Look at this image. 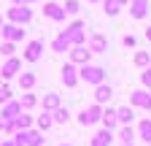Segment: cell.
I'll return each instance as SVG.
<instances>
[{
    "mask_svg": "<svg viewBox=\"0 0 151 146\" xmlns=\"http://www.w3.org/2000/svg\"><path fill=\"white\" fill-rule=\"evenodd\" d=\"M62 103H60V95H54V92H49V95H43V111H57Z\"/></svg>",
    "mask_w": 151,
    "mask_h": 146,
    "instance_id": "obj_24",
    "label": "cell"
},
{
    "mask_svg": "<svg viewBox=\"0 0 151 146\" xmlns=\"http://www.w3.org/2000/svg\"><path fill=\"white\" fill-rule=\"evenodd\" d=\"M116 116H119V124H132L135 111H132V106H122V108H116Z\"/></svg>",
    "mask_w": 151,
    "mask_h": 146,
    "instance_id": "obj_20",
    "label": "cell"
},
{
    "mask_svg": "<svg viewBox=\"0 0 151 146\" xmlns=\"http://www.w3.org/2000/svg\"><path fill=\"white\" fill-rule=\"evenodd\" d=\"M129 106L132 108H143V111H151V92L148 89H135V92H129Z\"/></svg>",
    "mask_w": 151,
    "mask_h": 146,
    "instance_id": "obj_6",
    "label": "cell"
},
{
    "mask_svg": "<svg viewBox=\"0 0 151 146\" xmlns=\"http://www.w3.org/2000/svg\"><path fill=\"white\" fill-rule=\"evenodd\" d=\"M100 119H103V106H100V103H92V106H86L84 111L78 114V122H81L84 127H86V124H97Z\"/></svg>",
    "mask_w": 151,
    "mask_h": 146,
    "instance_id": "obj_5",
    "label": "cell"
},
{
    "mask_svg": "<svg viewBox=\"0 0 151 146\" xmlns=\"http://www.w3.org/2000/svg\"><path fill=\"white\" fill-rule=\"evenodd\" d=\"M143 38H146V41H151V25L146 27V33H143Z\"/></svg>",
    "mask_w": 151,
    "mask_h": 146,
    "instance_id": "obj_38",
    "label": "cell"
},
{
    "mask_svg": "<svg viewBox=\"0 0 151 146\" xmlns=\"http://www.w3.org/2000/svg\"><path fill=\"white\" fill-rule=\"evenodd\" d=\"M35 73H19V87L24 89V92H32V87H35Z\"/></svg>",
    "mask_w": 151,
    "mask_h": 146,
    "instance_id": "obj_22",
    "label": "cell"
},
{
    "mask_svg": "<svg viewBox=\"0 0 151 146\" xmlns=\"http://www.w3.org/2000/svg\"><path fill=\"white\" fill-rule=\"evenodd\" d=\"M70 62L73 65H89V60H92V51H89V46H70Z\"/></svg>",
    "mask_w": 151,
    "mask_h": 146,
    "instance_id": "obj_7",
    "label": "cell"
},
{
    "mask_svg": "<svg viewBox=\"0 0 151 146\" xmlns=\"http://www.w3.org/2000/svg\"><path fill=\"white\" fill-rule=\"evenodd\" d=\"M14 141L19 143V146H43V133L41 130H32V127H30V130H19L16 135H14Z\"/></svg>",
    "mask_w": 151,
    "mask_h": 146,
    "instance_id": "obj_4",
    "label": "cell"
},
{
    "mask_svg": "<svg viewBox=\"0 0 151 146\" xmlns=\"http://www.w3.org/2000/svg\"><path fill=\"white\" fill-rule=\"evenodd\" d=\"M0 81H3V76H0Z\"/></svg>",
    "mask_w": 151,
    "mask_h": 146,
    "instance_id": "obj_46",
    "label": "cell"
},
{
    "mask_svg": "<svg viewBox=\"0 0 151 146\" xmlns=\"http://www.w3.org/2000/svg\"><path fill=\"white\" fill-rule=\"evenodd\" d=\"M51 49L57 51V54H65V51H70V41H68V35L65 33H60L57 38L51 41Z\"/></svg>",
    "mask_w": 151,
    "mask_h": 146,
    "instance_id": "obj_19",
    "label": "cell"
},
{
    "mask_svg": "<svg viewBox=\"0 0 151 146\" xmlns=\"http://www.w3.org/2000/svg\"><path fill=\"white\" fill-rule=\"evenodd\" d=\"M19 70H22V60H16V57H8V60L3 62V68H0V76H3V81H6V79H14Z\"/></svg>",
    "mask_w": 151,
    "mask_h": 146,
    "instance_id": "obj_12",
    "label": "cell"
},
{
    "mask_svg": "<svg viewBox=\"0 0 151 146\" xmlns=\"http://www.w3.org/2000/svg\"><path fill=\"white\" fill-rule=\"evenodd\" d=\"M119 3H122V6H124V3H129V0H119Z\"/></svg>",
    "mask_w": 151,
    "mask_h": 146,
    "instance_id": "obj_42",
    "label": "cell"
},
{
    "mask_svg": "<svg viewBox=\"0 0 151 146\" xmlns=\"http://www.w3.org/2000/svg\"><path fill=\"white\" fill-rule=\"evenodd\" d=\"M14 51H16V43H11V41H3L0 43V54L8 60V57H14Z\"/></svg>",
    "mask_w": 151,
    "mask_h": 146,
    "instance_id": "obj_31",
    "label": "cell"
},
{
    "mask_svg": "<svg viewBox=\"0 0 151 146\" xmlns=\"http://www.w3.org/2000/svg\"><path fill=\"white\" fill-rule=\"evenodd\" d=\"M51 119H54L57 124H65V122L70 119V111H68L65 106H60V108H57V111H51Z\"/></svg>",
    "mask_w": 151,
    "mask_h": 146,
    "instance_id": "obj_26",
    "label": "cell"
},
{
    "mask_svg": "<svg viewBox=\"0 0 151 146\" xmlns=\"http://www.w3.org/2000/svg\"><path fill=\"white\" fill-rule=\"evenodd\" d=\"M122 43H124L127 49H132V46L138 43V38H135V35H124V38H122Z\"/></svg>",
    "mask_w": 151,
    "mask_h": 146,
    "instance_id": "obj_34",
    "label": "cell"
},
{
    "mask_svg": "<svg viewBox=\"0 0 151 146\" xmlns=\"http://www.w3.org/2000/svg\"><path fill=\"white\" fill-rule=\"evenodd\" d=\"M103 8H105L108 16H116L122 11V3H119V0H103Z\"/></svg>",
    "mask_w": 151,
    "mask_h": 146,
    "instance_id": "obj_30",
    "label": "cell"
},
{
    "mask_svg": "<svg viewBox=\"0 0 151 146\" xmlns=\"http://www.w3.org/2000/svg\"><path fill=\"white\" fill-rule=\"evenodd\" d=\"M103 127L105 130H116L119 127V116H116V108H103Z\"/></svg>",
    "mask_w": 151,
    "mask_h": 146,
    "instance_id": "obj_17",
    "label": "cell"
},
{
    "mask_svg": "<svg viewBox=\"0 0 151 146\" xmlns=\"http://www.w3.org/2000/svg\"><path fill=\"white\" fill-rule=\"evenodd\" d=\"M81 79H78V68H76L73 62H65L62 65V84L65 87H76Z\"/></svg>",
    "mask_w": 151,
    "mask_h": 146,
    "instance_id": "obj_14",
    "label": "cell"
},
{
    "mask_svg": "<svg viewBox=\"0 0 151 146\" xmlns=\"http://www.w3.org/2000/svg\"><path fill=\"white\" fill-rule=\"evenodd\" d=\"M140 81H143V84H146V87H148V84H151V65H148V68H146V70H143V73H140Z\"/></svg>",
    "mask_w": 151,
    "mask_h": 146,
    "instance_id": "obj_35",
    "label": "cell"
},
{
    "mask_svg": "<svg viewBox=\"0 0 151 146\" xmlns=\"http://www.w3.org/2000/svg\"><path fill=\"white\" fill-rule=\"evenodd\" d=\"M6 22H14V25H30L32 22V8L30 6H11L6 11Z\"/></svg>",
    "mask_w": 151,
    "mask_h": 146,
    "instance_id": "obj_2",
    "label": "cell"
},
{
    "mask_svg": "<svg viewBox=\"0 0 151 146\" xmlns=\"http://www.w3.org/2000/svg\"><path fill=\"white\" fill-rule=\"evenodd\" d=\"M138 135H140L146 143H151V119H143V122L138 124Z\"/></svg>",
    "mask_w": 151,
    "mask_h": 146,
    "instance_id": "obj_25",
    "label": "cell"
},
{
    "mask_svg": "<svg viewBox=\"0 0 151 146\" xmlns=\"http://www.w3.org/2000/svg\"><path fill=\"white\" fill-rule=\"evenodd\" d=\"M60 146H70V143H60Z\"/></svg>",
    "mask_w": 151,
    "mask_h": 146,
    "instance_id": "obj_44",
    "label": "cell"
},
{
    "mask_svg": "<svg viewBox=\"0 0 151 146\" xmlns=\"http://www.w3.org/2000/svg\"><path fill=\"white\" fill-rule=\"evenodd\" d=\"M119 141H122V143H132V141H135V130H132L129 124H122V130H119Z\"/></svg>",
    "mask_w": 151,
    "mask_h": 146,
    "instance_id": "obj_27",
    "label": "cell"
},
{
    "mask_svg": "<svg viewBox=\"0 0 151 146\" xmlns=\"http://www.w3.org/2000/svg\"><path fill=\"white\" fill-rule=\"evenodd\" d=\"M111 141H113V130H97L92 135V146H111Z\"/></svg>",
    "mask_w": 151,
    "mask_h": 146,
    "instance_id": "obj_18",
    "label": "cell"
},
{
    "mask_svg": "<svg viewBox=\"0 0 151 146\" xmlns=\"http://www.w3.org/2000/svg\"><path fill=\"white\" fill-rule=\"evenodd\" d=\"M11 3H14V6H32L35 0H11Z\"/></svg>",
    "mask_w": 151,
    "mask_h": 146,
    "instance_id": "obj_36",
    "label": "cell"
},
{
    "mask_svg": "<svg viewBox=\"0 0 151 146\" xmlns=\"http://www.w3.org/2000/svg\"><path fill=\"white\" fill-rule=\"evenodd\" d=\"M148 146H151V143H148Z\"/></svg>",
    "mask_w": 151,
    "mask_h": 146,
    "instance_id": "obj_47",
    "label": "cell"
},
{
    "mask_svg": "<svg viewBox=\"0 0 151 146\" xmlns=\"http://www.w3.org/2000/svg\"><path fill=\"white\" fill-rule=\"evenodd\" d=\"M3 41H11V43H19V41H24V30H22V25L6 22V25H3Z\"/></svg>",
    "mask_w": 151,
    "mask_h": 146,
    "instance_id": "obj_8",
    "label": "cell"
},
{
    "mask_svg": "<svg viewBox=\"0 0 151 146\" xmlns=\"http://www.w3.org/2000/svg\"><path fill=\"white\" fill-rule=\"evenodd\" d=\"M148 92H151V84H148Z\"/></svg>",
    "mask_w": 151,
    "mask_h": 146,
    "instance_id": "obj_45",
    "label": "cell"
},
{
    "mask_svg": "<svg viewBox=\"0 0 151 146\" xmlns=\"http://www.w3.org/2000/svg\"><path fill=\"white\" fill-rule=\"evenodd\" d=\"M3 25H6V16H0V38H3Z\"/></svg>",
    "mask_w": 151,
    "mask_h": 146,
    "instance_id": "obj_39",
    "label": "cell"
},
{
    "mask_svg": "<svg viewBox=\"0 0 151 146\" xmlns=\"http://www.w3.org/2000/svg\"><path fill=\"white\" fill-rule=\"evenodd\" d=\"M32 122H35V119H32V116H30L27 111H22V114H19V116L14 119V124H16V130H30V127H32Z\"/></svg>",
    "mask_w": 151,
    "mask_h": 146,
    "instance_id": "obj_23",
    "label": "cell"
},
{
    "mask_svg": "<svg viewBox=\"0 0 151 146\" xmlns=\"http://www.w3.org/2000/svg\"><path fill=\"white\" fill-rule=\"evenodd\" d=\"M0 146H19V143H16L14 138H8V141H0Z\"/></svg>",
    "mask_w": 151,
    "mask_h": 146,
    "instance_id": "obj_37",
    "label": "cell"
},
{
    "mask_svg": "<svg viewBox=\"0 0 151 146\" xmlns=\"http://www.w3.org/2000/svg\"><path fill=\"white\" fill-rule=\"evenodd\" d=\"M19 114H22V103H19V100H6V103H3V111H0V116H3L6 122H14Z\"/></svg>",
    "mask_w": 151,
    "mask_h": 146,
    "instance_id": "obj_13",
    "label": "cell"
},
{
    "mask_svg": "<svg viewBox=\"0 0 151 146\" xmlns=\"http://www.w3.org/2000/svg\"><path fill=\"white\" fill-rule=\"evenodd\" d=\"M43 14L49 16V19H54V22H62L65 16H68L65 8H62L60 3H46V6H43Z\"/></svg>",
    "mask_w": 151,
    "mask_h": 146,
    "instance_id": "obj_15",
    "label": "cell"
},
{
    "mask_svg": "<svg viewBox=\"0 0 151 146\" xmlns=\"http://www.w3.org/2000/svg\"><path fill=\"white\" fill-rule=\"evenodd\" d=\"M41 57H43V41H30L24 46V60L27 62H38Z\"/></svg>",
    "mask_w": 151,
    "mask_h": 146,
    "instance_id": "obj_11",
    "label": "cell"
},
{
    "mask_svg": "<svg viewBox=\"0 0 151 146\" xmlns=\"http://www.w3.org/2000/svg\"><path fill=\"white\" fill-rule=\"evenodd\" d=\"M3 124H6V122H3V116H0V133H3Z\"/></svg>",
    "mask_w": 151,
    "mask_h": 146,
    "instance_id": "obj_40",
    "label": "cell"
},
{
    "mask_svg": "<svg viewBox=\"0 0 151 146\" xmlns=\"http://www.w3.org/2000/svg\"><path fill=\"white\" fill-rule=\"evenodd\" d=\"M78 79L97 87V84L105 81V70H103L100 65H92V62H89V65H81V68H78Z\"/></svg>",
    "mask_w": 151,
    "mask_h": 146,
    "instance_id": "obj_1",
    "label": "cell"
},
{
    "mask_svg": "<svg viewBox=\"0 0 151 146\" xmlns=\"http://www.w3.org/2000/svg\"><path fill=\"white\" fill-rule=\"evenodd\" d=\"M62 8H65V14H68V16H73V14H78V8H81V6H78V0H65V6H62Z\"/></svg>",
    "mask_w": 151,
    "mask_h": 146,
    "instance_id": "obj_32",
    "label": "cell"
},
{
    "mask_svg": "<svg viewBox=\"0 0 151 146\" xmlns=\"http://www.w3.org/2000/svg\"><path fill=\"white\" fill-rule=\"evenodd\" d=\"M89 3H103V0H89Z\"/></svg>",
    "mask_w": 151,
    "mask_h": 146,
    "instance_id": "obj_41",
    "label": "cell"
},
{
    "mask_svg": "<svg viewBox=\"0 0 151 146\" xmlns=\"http://www.w3.org/2000/svg\"><path fill=\"white\" fill-rule=\"evenodd\" d=\"M51 124H54V119H51V111H43L41 116H35V127H38L41 133H46Z\"/></svg>",
    "mask_w": 151,
    "mask_h": 146,
    "instance_id": "obj_21",
    "label": "cell"
},
{
    "mask_svg": "<svg viewBox=\"0 0 151 146\" xmlns=\"http://www.w3.org/2000/svg\"><path fill=\"white\" fill-rule=\"evenodd\" d=\"M19 103H22V111H30V108H35V103H38V98H35L32 92H24L22 98H19Z\"/></svg>",
    "mask_w": 151,
    "mask_h": 146,
    "instance_id": "obj_29",
    "label": "cell"
},
{
    "mask_svg": "<svg viewBox=\"0 0 151 146\" xmlns=\"http://www.w3.org/2000/svg\"><path fill=\"white\" fill-rule=\"evenodd\" d=\"M122 146H132V143H122Z\"/></svg>",
    "mask_w": 151,
    "mask_h": 146,
    "instance_id": "obj_43",
    "label": "cell"
},
{
    "mask_svg": "<svg viewBox=\"0 0 151 146\" xmlns=\"http://www.w3.org/2000/svg\"><path fill=\"white\" fill-rule=\"evenodd\" d=\"M6 100H11V89H8L6 84H0V106H3Z\"/></svg>",
    "mask_w": 151,
    "mask_h": 146,
    "instance_id": "obj_33",
    "label": "cell"
},
{
    "mask_svg": "<svg viewBox=\"0 0 151 146\" xmlns=\"http://www.w3.org/2000/svg\"><path fill=\"white\" fill-rule=\"evenodd\" d=\"M151 11V0H129V14L132 19H146Z\"/></svg>",
    "mask_w": 151,
    "mask_h": 146,
    "instance_id": "obj_9",
    "label": "cell"
},
{
    "mask_svg": "<svg viewBox=\"0 0 151 146\" xmlns=\"http://www.w3.org/2000/svg\"><path fill=\"white\" fill-rule=\"evenodd\" d=\"M86 46H89V51H92V54H103V51L108 49V38H105L103 33H92Z\"/></svg>",
    "mask_w": 151,
    "mask_h": 146,
    "instance_id": "obj_10",
    "label": "cell"
},
{
    "mask_svg": "<svg viewBox=\"0 0 151 146\" xmlns=\"http://www.w3.org/2000/svg\"><path fill=\"white\" fill-rule=\"evenodd\" d=\"M111 98H113L111 84H105V81H103V84H97V87H94V103H100V106H103V103H108Z\"/></svg>",
    "mask_w": 151,
    "mask_h": 146,
    "instance_id": "obj_16",
    "label": "cell"
},
{
    "mask_svg": "<svg viewBox=\"0 0 151 146\" xmlns=\"http://www.w3.org/2000/svg\"><path fill=\"white\" fill-rule=\"evenodd\" d=\"M62 33L68 35L70 46H84V43H86V25H84L81 19H76L73 25H68V27H65Z\"/></svg>",
    "mask_w": 151,
    "mask_h": 146,
    "instance_id": "obj_3",
    "label": "cell"
},
{
    "mask_svg": "<svg viewBox=\"0 0 151 146\" xmlns=\"http://www.w3.org/2000/svg\"><path fill=\"white\" fill-rule=\"evenodd\" d=\"M132 62H135L138 68H143V70H146V68L151 65V51H138V54H135V60H132Z\"/></svg>",
    "mask_w": 151,
    "mask_h": 146,
    "instance_id": "obj_28",
    "label": "cell"
}]
</instances>
